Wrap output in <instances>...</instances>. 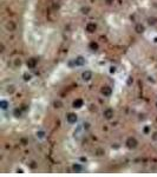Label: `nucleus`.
<instances>
[{
	"mask_svg": "<svg viewBox=\"0 0 157 177\" xmlns=\"http://www.w3.org/2000/svg\"><path fill=\"white\" fill-rule=\"evenodd\" d=\"M137 141H136V138H134V137H129V138L127 139V146L129 148V149H135L136 146H137Z\"/></svg>",
	"mask_w": 157,
	"mask_h": 177,
	"instance_id": "1",
	"label": "nucleus"
},
{
	"mask_svg": "<svg viewBox=\"0 0 157 177\" xmlns=\"http://www.w3.org/2000/svg\"><path fill=\"white\" fill-rule=\"evenodd\" d=\"M97 28V25L95 23H89L88 25H86V31L89 32V33H93V32L96 31Z\"/></svg>",
	"mask_w": 157,
	"mask_h": 177,
	"instance_id": "2",
	"label": "nucleus"
},
{
	"mask_svg": "<svg viewBox=\"0 0 157 177\" xmlns=\"http://www.w3.org/2000/svg\"><path fill=\"white\" fill-rule=\"evenodd\" d=\"M103 115L106 119H111L112 117H113V110H112V109H106V110L103 112Z\"/></svg>",
	"mask_w": 157,
	"mask_h": 177,
	"instance_id": "3",
	"label": "nucleus"
},
{
	"mask_svg": "<svg viewBox=\"0 0 157 177\" xmlns=\"http://www.w3.org/2000/svg\"><path fill=\"white\" fill-rule=\"evenodd\" d=\"M37 59L35 58H31L27 60V66H28V69H34L35 66H37Z\"/></svg>",
	"mask_w": 157,
	"mask_h": 177,
	"instance_id": "4",
	"label": "nucleus"
},
{
	"mask_svg": "<svg viewBox=\"0 0 157 177\" xmlns=\"http://www.w3.org/2000/svg\"><path fill=\"white\" fill-rule=\"evenodd\" d=\"M66 118H67V122L71 124L76 123L77 122V115L76 113H69V115L66 116Z\"/></svg>",
	"mask_w": 157,
	"mask_h": 177,
	"instance_id": "5",
	"label": "nucleus"
},
{
	"mask_svg": "<svg viewBox=\"0 0 157 177\" xmlns=\"http://www.w3.org/2000/svg\"><path fill=\"white\" fill-rule=\"evenodd\" d=\"M102 93H103V95H104L105 97L111 96V93H112L111 87H109V86H104V87L102 88Z\"/></svg>",
	"mask_w": 157,
	"mask_h": 177,
	"instance_id": "6",
	"label": "nucleus"
},
{
	"mask_svg": "<svg viewBox=\"0 0 157 177\" xmlns=\"http://www.w3.org/2000/svg\"><path fill=\"white\" fill-rule=\"evenodd\" d=\"M82 78H83V80L89 81L92 78V73L90 72V71H85V72H83V74H82Z\"/></svg>",
	"mask_w": 157,
	"mask_h": 177,
	"instance_id": "7",
	"label": "nucleus"
},
{
	"mask_svg": "<svg viewBox=\"0 0 157 177\" xmlns=\"http://www.w3.org/2000/svg\"><path fill=\"white\" fill-rule=\"evenodd\" d=\"M84 63H85V59H84V58H83V57H78V58H76V59H74L73 64H74L76 66H82L83 64H84Z\"/></svg>",
	"mask_w": 157,
	"mask_h": 177,
	"instance_id": "8",
	"label": "nucleus"
},
{
	"mask_svg": "<svg viewBox=\"0 0 157 177\" xmlns=\"http://www.w3.org/2000/svg\"><path fill=\"white\" fill-rule=\"evenodd\" d=\"M83 106V100L82 99H76L74 102H73V108L76 109H79Z\"/></svg>",
	"mask_w": 157,
	"mask_h": 177,
	"instance_id": "9",
	"label": "nucleus"
},
{
	"mask_svg": "<svg viewBox=\"0 0 157 177\" xmlns=\"http://www.w3.org/2000/svg\"><path fill=\"white\" fill-rule=\"evenodd\" d=\"M135 31L137 32V33H143V32H144V26L141 25V24H138V25H136V27H135Z\"/></svg>",
	"mask_w": 157,
	"mask_h": 177,
	"instance_id": "10",
	"label": "nucleus"
},
{
	"mask_svg": "<svg viewBox=\"0 0 157 177\" xmlns=\"http://www.w3.org/2000/svg\"><path fill=\"white\" fill-rule=\"evenodd\" d=\"M90 49H91L92 51H97L98 50V44H97V42H91V44H90Z\"/></svg>",
	"mask_w": 157,
	"mask_h": 177,
	"instance_id": "11",
	"label": "nucleus"
},
{
	"mask_svg": "<svg viewBox=\"0 0 157 177\" xmlns=\"http://www.w3.org/2000/svg\"><path fill=\"white\" fill-rule=\"evenodd\" d=\"M72 170L76 171V172H79V171H82V166L78 165V164H74V165L72 166Z\"/></svg>",
	"mask_w": 157,
	"mask_h": 177,
	"instance_id": "12",
	"label": "nucleus"
},
{
	"mask_svg": "<svg viewBox=\"0 0 157 177\" xmlns=\"http://www.w3.org/2000/svg\"><path fill=\"white\" fill-rule=\"evenodd\" d=\"M0 106H1V109H7V106H8V103L6 102V100H1L0 102Z\"/></svg>",
	"mask_w": 157,
	"mask_h": 177,
	"instance_id": "13",
	"label": "nucleus"
},
{
	"mask_svg": "<svg viewBox=\"0 0 157 177\" xmlns=\"http://www.w3.org/2000/svg\"><path fill=\"white\" fill-rule=\"evenodd\" d=\"M31 79V74H28V73H25V74H24V80H30Z\"/></svg>",
	"mask_w": 157,
	"mask_h": 177,
	"instance_id": "14",
	"label": "nucleus"
},
{
	"mask_svg": "<svg viewBox=\"0 0 157 177\" xmlns=\"http://www.w3.org/2000/svg\"><path fill=\"white\" fill-rule=\"evenodd\" d=\"M44 135H45V134H44V131H39V132H37V136H38L39 138H43Z\"/></svg>",
	"mask_w": 157,
	"mask_h": 177,
	"instance_id": "15",
	"label": "nucleus"
},
{
	"mask_svg": "<svg viewBox=\"0 0 157 177\" xmlns=\"http://www.w3.org/2000/svg\"><path fill=\"white\" fill-rule=\"evenodd\" d=\"M82 13H85V14L89 13V7H83V8H82Z\"/></svg>",
	"mask_w": 157,
	"mask_h": 177,
	"instance_id": "16",
	"label": "nucleus"
},
{
	"mask_svg": "<svg viewBox=\"0 0 157 177\" xmlns=\"http://www.w3.org/2000/svg\"><path fill=\"white\" fill-rule=\"evenodd\" d=\"M14 115H15V117H20V115H21V112H20L19 110H15V111H14Z\"/></svg>",
	"mask_w": 157,
	"mask_h": 177,
	"instance_id": "17",
	"label": "nucleus"
},
{
	"mask_svg": "<svg viewBox=\"0 0 157 177\" xmlns=\"http://www.w3.org/2000/svg\"><path fill=\"white\" fill-rule=\"evenodd\" d=\"M110 72H111V73L116 72V67H113V66H112V67H111V70H110Z\"/></svg>",
	"mask_w": 157,
	"mask_h": 177,
	"instance_id": "18",
	"label": "nucleus"
},
{
	"mask_svg": "<svg viewBox=\"0 0 157 177\" xmlns=\"http://www.w3.org/2000/svg\"><path fill=\"white\" fill-rule=\"evenodd\" d=\"M131 83H132V78H131V77H130V78H129V80H128V84L130 85V84H131Z\"/></svg>",
	"mask_w": 157,
	"mask_h": 177,
	"instance_id": "19",
	"label": "nucleus"
},
{
	"mask_svg": "<svg viewBox=\"0 0 157 177\" xmlns=\"http://www.w3.org/2000/svg\"><path fill=\"white\" fill-rule=\"evenodd\" d=\"M155 42H157V38H155Z\"/></svg>",
	"mask_w": 157,
	"mask_h": 177,
	"instance_id": "20",
	"label": "nucleus"
}]
</instances>
